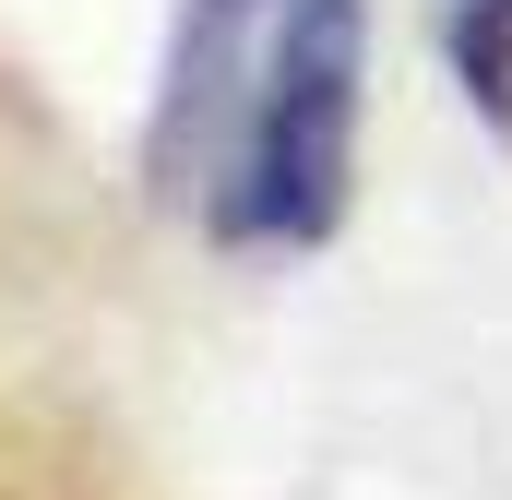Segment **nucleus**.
Listing matches in <instances>:
<instances>
[{
    "mask_svg": "<svg viewBox=\"0 0 512 500\" xmlns=\"http://www.w3.org/2000/svg\"><path fill=\"white\" fill-rule=\"evenodd\" d=\"M274 24H286V0H179L167 60H155V108H143V179H155V203L203 191V167L227 143V108H239V84H251Z\"/></svg>",
    "mask_w": 512,
    "mask_h": 500,
    "instance_id": "2",
    "label": "nucleus"
},
{
    "mask_svg": "<svg viewBox=\"0 0 512 500\" xmlns=\"http://www.w3.org/2000/svg\"><path fill=\"white\" fill-rule=\"evenodd\" d=\"M441 60H453V96L477 108V131L512 143V0H441Z\"/></svg>",
    "mask_w": 512,
    "mask_h": 500,
    "instance_id": "3",
    "label": "nucleus"
},
{
    "mask_svg": "<svg viewBox=\"0 0 512 500\" xmlns=\"http://www.w3.org/2000/svg\"><path fill=\"white\" fill-rule=\"evenodd\" d=\"M358 108H370V0H286L191 215L262 262L322 250L358 203Z\"/></svg>",
    "mask_w": 512,
    "mask_h": 500,
    "instance_id": "1",
    "label": "nucleus"
}]
</instances>
